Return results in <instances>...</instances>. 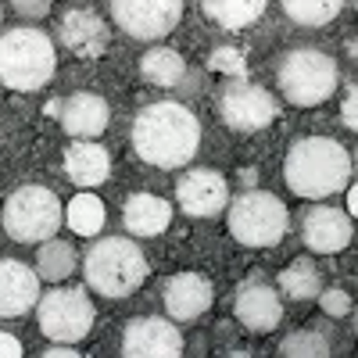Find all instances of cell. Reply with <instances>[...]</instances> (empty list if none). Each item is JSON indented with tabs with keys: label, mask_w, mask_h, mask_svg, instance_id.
I'll list each match as a JSON object with an SVG mask.
<instances>
[{
	"label": "cell",
	"mask_w": 358,
	"mask_h": 358,
	"mask_svg": "<svg viewBox=\"0 0 358 358\" xmlns=\"http://www.w3.org/2000/svg\"><path fill=\"white\" fill-rule=\"evenodd\" d=\"M197 147H201V122L179 101L147 104L133 118V151L140 162L155 165V169L190 165Z\"/></svg>",
	"instance_id": "1"
},
{
	"label": "cell",
	"mask_w": 358,
	"mask_h": 358,
	"mask_svg": "<svg viewBox=\"0 0 358 358\" xmlns=\"http://www.w3.org/2000/svg\"><path fill=\"white\" fill-rule=\"evenodd\" d=\"M351 155L348 147L330 140V136H305L297 140L287 162H283V179L287 187L305 197V201H326L330 194H344L351 183Z\"/></svg>",
	"instance_id": "2"
},
{
	"label": "cell",
	"mask_w": 358,
	"mask_h": 358,
	"mask_svg": "<svg viewBox=\"0 0 358 358\" xmlns=\"http://www.w3.org/2000/svg\"><path fill=\"white\" fill-rule=\"evenodd\" d=\"M57 50L54 40L33 25H18L0 33V83L18 94L43 90L54 79Z\"/></svg>",
	"instance_id": "3"
},
{
	"label": "cell",
	"mask_w": 358,
	"mask_h": 358,
	"mask_svg": "<svg viewBox=\"0 0 358 358\" xmlns=\"http://www.w3.org/2000/svg\"><path fill=\"white\" fill-rule=\"evenodd\" d=\"M83 273L101 297H129L147 280V255L129 236H104L86 248Z\"/></svg>",
	"instance_id": "4"
},
{
	"label": "cell",
	"mask_w": 358,
	"mask_h": 358,
	"mask_svg": "<svg viewBox=\"0 0 358 358\" xmlns=\"http://www.w3.org/2000/svg\"><path fill=\"white\" fill-rule=\"evenodd\" d=\"M337 62L319 47H294L283 54V62L276 69L280 94L297 104V108H315L322 101L334 97L337 90Z\"/></svg>",
	"instance_id": "5"
},
{
	"label": "cell",
	"mask_w": 358,
	"mask_h": 358,
	"mask_svg": "<svg viewBox=\"0 0 358 358\" xmlns=\"http://www.w3.org/2000/svg\"><path fill=\"white\" fill-rule=\"evenodd\" d=\"M65 219V208H62V197H57L50 187H40V183H29V187H18L8 204H4V215H0V226L11 241L18 244H43L57 233Z\"/></svg>",
	"instance_id": "6"
},
{
	"label": "cell",
	"mask_w": 358,
	"mask_h": 358,
	"mask_svg": "<svg viewBox=\"0 0 358 358\" xmlns=\"http://www.w3.org/2000/svg\"><path fill=\"white\" fill-rule=\"evenodd\" d=\"M290 229L287 204L268 190H248L229 204V233L244 248H276Z\"/></svg>",
	"instance_id": "7"
},
{
	"label": "cell",
	"mask_w": 358,
	"mask_h": 358,
	"mask_svg": "<svg viewBox=\"0 0 358 358\" xmlns=\"http://www.w3.org/2000/svg\"><path fill=\"white\" fill-rule=\"evenodd\" d=\"M40 334L57 344H79L94 330V305L79 287H54L36 301Z\"/></svg>",
	"instance_id": "8"
},
{
	"label": "cell",
	"mask_w": 358,
	"mask_h": 358,
	"mask_svg": "<svg viewBox=\"0 0 358 358\" xmlns=\"http://www.w3.org/2000/svg\"><path fill=\"white\" fill-rule=\"evenodd\" d=\"M219 115L236 133H258L280 115V108H276V97L265 86L248 83V79H233L219 94Z\"/></svg>",
	"instance_id": "9"
},
{
	"label": "cell",
	"mask_w": 358,
	"mask_h": 358,
	"mask_svg": "<svg viewBox=\"0 0 358 358\" xmlns=\"http://www.w3.org/2000/svg\"><path fill=\"white\" fill-rule=\"evenodd\" d=\"M111 18L133 40H162L183 18V0H111Z\"/></svg>",
	"instance_id": "10"
},
{
	"label": "cell",
	"mask_w": 358,
	"mask_h": 358,
	"mask_svg": "<svg viewBox=\"0 0 358 358\" xmlns=\"http://www.w3.org/2000/svg\"><path fill=\"white\" fill-rule=\"evenodd\" d=\"M176 201L187 215L194 219H212L229 208V183L215 169H190L179 176L176 183Z\"/></svg>",
	"instance_id": "11"
},
{
	"label": "cell",
	"mask_w": 358,
	"mask_h": 358,
	"mask_svg": "<svg viewBox=\"0 0 358 358\" xmlns=\"http://www.w3.org/2000/svg\"><path fill=\"white\" fill-rule=\"evenodd\" d=\"M122 355L126 358H176L183 355V337L176 322L158 315H140L129 319L122 330Z\"/></svg>",
	"instance_id": "12"
},
{
	"label": "cell",
	"mask_w": 358,
	"mask_h": 358,
	"mask_svg": "<svg viewBox=\"0 0 358 358\" xmlns=\"http://www.w3.org/2000/svg\"><path fill=\"white\" fill-rule=\"evenodd\" d=\"M57 40L76 57H101L111 43V29L94 8H72L57 22Z\"/></svg>",
	"instance_id": "13"
},
{
	"label": "cell",
	"mask_w": 358,
	"mask_h": 358,
	"mask_svg": "<svg viewBox=\"0 0 358 358\" xmlns=\"http://www.w3.org/2000/svg\"><path fill=\"white\" fill-rule=\"evenodd\" d=\"M233 315L236 322H244L248 330L255 334H268L276 330L280 319H283V301H280V290H273L262 280H248L236 287L233 294Z\"/></svg>",
	"instance_id": "14"
},
{
	"label": "cell",
	"mask_w": 358,
	"mask_h": 358,
	"mask_svg": "<svg viewBox=\"0 0 358 358\" xmlns=\"http://www.w3.org/2000/svg\"><path fill=\"white\" fill-rule=\"evenodd\" d=\"M301 241L315 255H337L351 244V215L330 204H315L301 215Z\"/></svg>",
	"instance_id": "15"
},
{
	"label": "cell",
	"mask_w": 358,
	"mask_h": 358,
	"mask_svg": "<svg viewBox=\"0 0 358 358\" xmlns=\"http://www.w3.org/2000/svg\"><path fill=\"white\" fill-rule=\"evenodd\" d=\"M57 122H62V129L76 140H94L108 129L111 108L101 94L79 90V94H69L62 104H57Z\"/></svg>",
	"instance_id": "16"
},
{
	"label": "cell",
	"mask_w": 358,
	"mask_h": 358,
	"mask_svg": "<svg viewBox=\"0 0 358 358\" xmlns=\"http://www.w3.org/2000/svg\"><path fill=\"white\" fill-rule=\"evenodd\" d=\"M40 301V273L25 262L0 258V319H18Z\"/></svg>",
	"instance_id": "17"
},
{
	"label": "cell",
	"mask_w": 358,
	"mask_h": 358,
	"mask_svg": "<svg viewBox=\"0 0 358 358\" xmlns=\"http://www.w3.org/2000/svg\"><path fill=\"white\" fill-rule=\"evenodd\" d=\"M162 301H165V312L176 322H194L212 308L215 290L201 273H176L162 290Z\"/></svg>",
	"instance_id": "18"
},
{
	"label": "cell",
	"mask_w": 358,
	"mask_h": 358,
	"mask_svg": "<svg viewBox=\"0 0 358 358\" xmlns=\"http://www.w3.org/2000/svg\"><path fill=\"white\" fill-rule=\"evenodd\" d=\"M65 176L79 190H94L111 176V155L97 140H72L65 151Z\"/></svg>",
	"instance_id": "19"
},
{
	"label": "cell",
	"mask_w": 358,
	"mask_h": 358,
	"mask_svg": "<svg viewBox=\"0 0 358 358\" xmlns=\"http://www.w3.org/2000/svg\"><path fill=\"white\" fill-rule=\"evenodd\" d=\"M172 222V204L155 194H133L122 208V226L133 236H158Z\"/></svg>",
	"instance_id": "20"
},
{
	"label": "cell",
	"mask_w": 358,
	"mask_h": 358,
	"mask_svg": "<svg viewBox=\"0 0 358 358\" xmlns=\"http://www.w3.org/2000/svg\"><path fill=\"white\" fill-rule=\"evenodd\" d=\"M140 76L155 86H179L187 79V62L172 47H155L140 57Z\"/></svg>",
	"instance_id": "21"
},
{
	"label": "cell",
	"mask_w": 358,
	"mask_h": 358,
	"mask_svg": "<svg viewBox=\"0 0 358 358\" xmlns=\"http://www.w3.org/2000/svg\"><path fill=\"white\" fill-rule=\"evenodd\" d=\"M201 11L222 29H248L262 18L265 0H201Z\"/></svg>",
	"instance_id": "22"
},
{
	"label": "cell",
	"mask_w": 358,
	"mask_h": 358,
	"mask_svg": "<svg viewBox=\"0 0 358 358\" xmlns=\"http://www.w3.org/2000/svg\"><path fill=\"white\" fill-rule=\"evenodd\" d=\"M280 290L290 297V301H312V297H319L322 290V276L312 258H297L290 262L283 273H280Z\"/></svg>",
	"instance_id": "23"
},
{
	"label": "cell",
	"mask_w": 358,
	"mask_h": 358,
	"mask_svg": "<svg viewBox=\"0 0 358 358\" xmlns=\"http://www.w3.org/2000/svg\"><path fill=\"white\" fill-rule=\"evenodd\" d=\"M36 273L40 280H50V283H62L76 273V248L69 241H43L40 251H36Z\"/></svg>",
	"instance_id": "24"
},
{
	"label": "cell",
	"mask_w": 358,
	"mask_h": 358,
	"mask_svg": "<svg viewBox=\"0 0 358 358\" xmlns=\"http://www.w3.org/2000/svg\"><path fill=\"white\" fill-rule=\"evenodd\" d=\"M344 8V0H283V11L294 25H305V29H322L330 25Z\"/></svg>",
	"instance_id": "25"
},
{
	"label": "cell",
	"mask_w": 358,
	"mask_h": 358,
	"mask_svg": "<svg viewBox=\"0 0 358 358\" xmlns=\"http://www.w3.org/2000/svg\"><path fill=\"white\" fill-rule=\"evenodd\" d=\"M69 226L79 233V236H94V233H101L104 229V201L97 197V194H79V197H72V204H69Z\"/></svg>",
	"instance_id": "26"
},
{
	"label": "cell",
	"mask_w": 358,
	"mask_h": 358,
	"mask_svg": "<svg viewBox=\"0 0 358 358\" xmlns=\"http://www.w3.org/2000/svg\"><path fill=\"white\" fill-rule=\"evenodd\" d=\"M280 355L283 358H326L330 355V341L319 330H294L280 341Z\"/></svg>",
	"instance_id": "27"
},
{
	"label": "cell",
	"mask_w": 358,
	"mask_h": 358,
	"mask_svg": "<svg viewBox=\"0 0 358 358\" xmlns=\"http://www.w3.org/2000/svg\"><path fill=\"white\" fill-rule=\"evenodd\" d=\"M208 69L212 72H222V76H229V79H248V57H244V50L241 47H215L212 50V57H208Z\"/></svg>",
	"instance_id": "28"
},
{
	"label": "cell",
	"mask_w": 358,
	"mask_h": 358,
	"mask_svg": "<svg viewBox=\"0 0 358 358\" xmlns=\"http://www.w3.org/2000/svg\"><path fill=\"white\" fill-rule=\"evenodd\" d=\"M319 305H322V312L330 315V319H344V315H351V294L348 290H341V287H330V290H319Z\"/></svg>",
	"instance_id": "29"
},
{
	"label": "cell",
	"mask_w": 358,
	"mask_h": 358,
	"mask_svg": "<svg viewBox=\"0 0 358 358\" xmlns=\"http://www.w3.org/2000/svg\"><path fill=\"white\" fill-rule=\"evenodd\" d=\"M11 8H15V15L25 18V22H40V18H47V11L54 8V0H11Z\"/></svg>",
	"instance_id": "30"
},
{
	"label": "cell",
	"mask_w": 358,
	"mask_h": 358,
	"mask_svg": "<svg viewBox=\"0 0 358 358\" xmlns=\"http://www.w3.org/2000/svg\"><path fill=\"white\" fill-rule=\"evenodd\" d=\"M341 122L348 129L358 133V86H351L348 94H344V104H341Z\"/></svg>",
	"instance_id": "31"
},
{
	"label": "cell",
	"mask_w": 358,
	"mask_h": 358,
	"mask_svg": "<svg viewBox=\"0 0 358 358\" xmlns=\"http://www.w3.org/2000/svg\"><path fill=\"white\" fill-rule=\"evenodd\" d=\"M18 355H22V344H18V337L0 330V358H18Z\"/></svg>",
	"instance_id": "32"
},
{
	"label": "cell",
	"mask_w": 358,
	"mask_h": 358,
	"mask_svg": "<svg viewBox=\"0 0 358 358\" xmlns=\"http://www.w3.org/2000/svg\"><path fill=\"white\" fill-rule=\"evenodd\" d=\"M47 358H76L79 351H76V344H57V341H50V348L43 351Z\"/></svg>",
	"instance_id": "33"
},
{
	"label": "cell",
	"mask_w": 358,
	"mask_h": 358,
	"mask_svg": "<svg viewBox=\"0 0 358 358\" xmlns=\"http://www.w3.org/2000/svg\"><path fill=\"white\" fill-rule=\"evenodd\" d=\"M344 197H348V212H351V215L358 219V183H355V187H351V190H348Z\"/></svg>",
	"instance_id": "34"
},
{
	"label": "cell",
	"mask_w": 358,
	"mask_h": 358,
	"mask_svg": "<svg viewBox=\"0 0 358 358\" xmlns=\"http://www.w3.org/2000/svg\"><path fill=\"white\" fill-rule=\"evenodd\" d=\"M355 334H358V305H355Z\"/></svg>",
	"instance_id": "35"
},
{
	"label": "cell",
	"mask_w": 358,
	"mask_h": 358,
	"mask_svg": "<svg viewBox=\"0 0 358 358\" xmlns=\"http://www.w3.org/2000/svg\"><path fill=\"white\" fill-rule=\"evenodd\" d=\"M0 22H4V8H0Z\"/></svg>",
	"instance_id": "36"
},
{
	"label": "cell",
	"mask_w": 358,
	"mask_h": 358,
	"mask_svg": "<svg viewBox=\"0 0 358 358\" xmlns=\"http://www.w3.org/2000/svg\"><path fill=\"white\" fill-rule=\"evenodd\" d=\"M355 169H358V155H355Z\"/></svg>",
	"instance_id": "37"
},
{
	"label": "cell",
	"mask_w": 358,
	"mask_h": 358,
	"mask_svg": "<svg viewBox=\"0 0 358 358\" xmlns=\"http://www.w3.org/2000/svg\"><path fill=\"white\" fill-rule=\"evenodd\" d=\"M355 8H358V0H355Z\"/></svg>",
	"instance_id": "38"
}]
</instances>
